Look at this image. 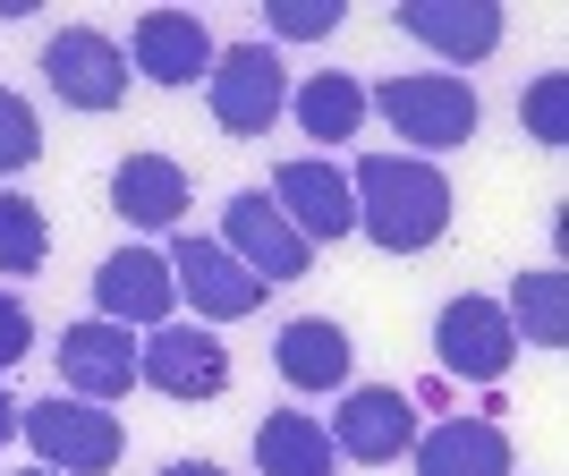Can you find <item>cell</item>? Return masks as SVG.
<instances>
[{"instance_id": "cell-1", "label": "cell", "mask_w": 569, "mask_h": 476, "mask_svg": "<svg viewBox=\"0 0 569 476\" xmlns=\"http://www.w3.org/2000/svg\"><path fill=\"white\" fill-rule=\"evenodd\" d=\"M349 196H357V230L375 238V247H391V256H417V247H433V238L451 230V179L433 162L366 153Z\"/></svg>"}, {"instance_id": "cell-2", "label": "cell", "mask_w": 569, "mask_h": 476, "mask_svg": "<svg viewBox=\"0 0 569 476\" xmlns=\"http://www.w3.org/2000/svg\"><path fill=\"white\" fill-rule=\"evenodd\" d=\"M18 434L34 443V459L60 476H102L119 468V417H102L94 400H77V391H51V400L18 408Z\"/></svg>"}, {"instance_id": "cell-3", "label": "cell", "mask_w": 569, "mask_h": 476, "mask_svg": "<svg viewBox=\"0 0 569 476\" xmlns=\"http://www.w3.org/2000/svg\"><path fill=\"white\" fill-rule=\"evenodd\" d=\"M375 111L400 128V145H426V153H451L476 137V86L468 77H382Z\"/></svg>"}, {"instance_id": "cell-4", "label": "cell", "mask_w": 569, "mask_h": 476, "mask_svg": "<svg viewBox=\"0 0 569 476\" xmlns=\"http://www.w3.org/2000/svg\"><path fill=\"white\" fill-rule=\"evenodd\" d=\"M213 119L230 128V137H263L272 119H281V102H289V77H281V60H272V43H230V51H213Z\"/></svg>"}, {"instance_id": "cell-5", "label": "cell", "mask_w": 569, "mask_h": 476, "mask_svg": "<svg viewBox=\"0 0 569 476\" xmlns=\"http://www.w3.org/2000/svg\"><path fill=\"white\" fill-rule=\"evenodd\" d=\"M137 383H153L170 400H221L230 391V349L204 324H153V340L137 349Z\"/></svg>"}, {"instance_id": "cell-6", "label": "cell", "mask_w": 569, "mask_h": 476, "mask_svg": "<svg viewBox=\"0 0 569 476\" xmlns=\"http://www.w3.org/2000/svg\"><path fill=\"white\" fill-rule=\"evenodd\" d=\"M43 77L69 111H111V102L128 95V51H119L111 34H94V26H60L43 43Z\"/></svg>"}, {"instance_id": "cell-7", "label": "cell", "mask_w": 569, "mask_h": 476, "mask_svg": "<svg viewBox=\"0 0 569 476\" xmlns=\"http://www.w3.org/2000/svg\"><path fill=\"white\" fill-rule=\"evenodd\" d=\"M433 349H442V375H468V383H501L510 357H519V333L493 298H451L433 315Z\"/></svg>"}, {"instance_id": "cell-8", "label": "cell", "mask_w": 569, "mask_h": 476, "mask_svg": "<svg viewBox=\"0 0 569 476\" xmlns=\"http://www.w3.org/2000/svg\"><path fill=\"white\" fill-rule=\"evenodd\" d=\"M170 289H188L204 324H238V315L263 307V281L221 247V238H179V247H170Z\"/></svg>"}, {"instance_id": "cell-9", "label": "cell", "mask_w": 569, "mask_h": 476, "mask_svg": "<svg viewBox=\"0 0 569 476\" xmlns=\"http://www.w3.org/2000/svg\"><path fill=\"white\" fill-rule=\"evenodd\" d=\"M230 256L247 264L263 289H281V281H298V272L315 264V247L289 230V214L263 188H247V196H230Z\"/></svg>"}, {"instance_id": "cell-10", "label": "cell", "mask_w": 569, "mask_h": 476, "mask_svg": "<svg viewBox=\"0 0 569 476\" xmlns=\"http://www.w3.org/2000/svg\"><path fill=\"white\" fill-rule=\"evenodd\" d=\"M408 443H417V400H408V391L366 383V391H349V400H340V417H332V452H340V459L382 468V459H400Z\"/></svg>"}, {"instance_id": "cell-11", "label": "cell", "mask_w": 569, "mask_h": 476, "mask_svg": "<svg viewBox=\"0 0 569 476\" xmlns=\"http://www.w3.org/2000/svg\"><path fill=\"white\" fill-rule=\"evenodd\" d=\"M272 205L289 214V230L307 238V247L357 230V196H349V179H340L332 162H281L272 170Z\"/></svg>"}, {"instance_id": "cell-12", "label": "cell", "mask_w": 569, "mask_h": 476, "mask_svg": "<svg viewBox=\"0 0 569 476\" xmlns=\"http://www.w3.org/2000/svg\"><path fill=\"white\" fill-rule=\"evenodd\" d=\"M128 51H137V69L153 77V86H196V77H213V34H204L196 9H144L137 34H128Z\"/></svg>"}, {"instance_id": "cell-13", "label": "cell", "mask_w": 569, "mask_h": 476, "mask_svg": "<svg viewBox=\"0 0 569 476\" xmlns=\"http://www.w3.org/2000/svg\"><path fill=\"white\" fill-rule=\"evenodd\" d=\"M94 298H102V324H170V256H153V247H119L111 264L94 272Z\"/></svg>"}, {"instance_id": "cell-14", "label": "cell", "mask_w": 569, "mask_h": 476, "mask_svg": "<svg viewBox=\"0 0 569 476\" xmlns=\"http://www.w3.org/2000/svg\"><path fill=\"white\" fill-rule=\"evenodd\" d=\"M60 383L77 400H119L137 383V349H128V324H69L60 333Z\"/></svg>"}, {"instance_id": "cell-15", "label": "cell", "mask_w": 569, "mask_h": 476, "mask_svg": "<svg viewBox=\"0 0 569 476\" xmlns=\"http://www.w3.org/2000/svg\"><path fill=\"white\" fill-rule=\"evenodd\" d=\"M391 18H400L417 43L451 51V60H485V51L501 43V9L493 0H400Z\"/></svg>"}, {"instance_id": "cell-16", "label": "cell", "mask_w": 569, "mask_h": 476, "mask_svg": "<svg viewBox=\"0 0 569 476\" xmlns=\"http://www.w3.org/2000/svg\"><path fill=\"white\" fill-rule=\"evenodd\" d=\"M417 476H510V434L493 417H442L417 443Z\"/></svg>"}, {"instance_id": "cell-17", "label": "cell", "mask_w": 569, "mask_h": 476, "mask_svg": "<svg viewBox=\"0 0 569 476\" xmlns=\"http://www.w3.org/2000/svg\"><path fill=\"white\" fill-rule=\"evenodd\" d=\"M111 205L128 221H144V230H170V221L188 214V170L170 162V153H128L111 170Z\"/></svg>"}, {"instance_id": "cell-18", "label": "cell", "mask_w": 569, "mask_h": 476, "mask_svg": "<svg viewBox=\"0 0 569 476\" xmlns=\"http://www.w3.org/2000/svg\"><path fill=\"white\" fill-rule=\"evenodd\" d=\"M349 333H340L332 315H298V324H281V383H298V391H332V383H349Z\"/></svg>"}, {"instance_id": "cell-19", "label": "cell", "mask_w": 569, "mask_h": 476, "mask_svg": "<svg viewBox=\"0 0 569 476\" xmlns=\"http://www.w3.org/2000/svg\"><path fill=\"white\" fill-rule=\"evenodd\" d=\"M256 459L263 476H332V434L315 417H298V408H272L256 426Z\"/></svg>"}, {"instance_id": "cell-20", "label": "cell", "mask_w": 569, "mask_h": 476, "mask_svg": "<svg viewBox=\"0 0 569 476\" xmlns=\"http://www.w3.org/2000/svg\"><path fill=\"white\" fill-rule=\"evenodd\" d=\"M501 315H510V333H519V340H536V349H561V340H569V281L552 272V264H545V272H519V281H510V307H501Z\"/></svg>"}, {"instance_id": "cell-21", "label": "cell", "mask_w": 569, "mask_h": 476, "mask_svg": "<svg viewBox=\"0 0 569 476\" xmlns=\"http://www.w3.org/2000/svg\"><path fill=\"white\" fill-rule=\"evenodd\" d=\"M357 119H366V86H357V77L323 69V77H307V86H298V128H307L315 145H349Z\"/></svg>"}, {"instance_id": "cell-22", "label": "cell", "mask_w": 569, "mask_h": 476, "mask_svg": "<svg viewBox=\"0 0 569 476\" xmlns=\"http://www.w3.org/2000/svg\"><path fill=\"white\" fill-rule=\"evenodd\" d=\"M51 256V221L34 196H0V272H34Z\"/></svg>"}, {"instance_id": "cell-23", "label": "cell", "mask_w": 569, "mask_h": 476, "mask_svg": "<svg viewBox=\"0 0 569 476\" xmlns=\"http://www.w3.org/2000/svg\"><path fill=\"white\" fill-rule=\"evenodd\" d=\"M519 119H527V137H536V145H569V77L561 69L536 77L527 102H519Z\"/></svg>"}, {"instance_id": "cell-24", "label": "cell", "mask_w": 569, "mask_h": 476, "mask_svg": "<svg viewBox=\"0 0 569 476\" xmlns=\"http://www.w3.org/2000/svg\"><path fill=\"white\" fill-rule=\"evenodd\" d=\"M43 153V128H34V102L0 86V170H26Z\"/></svg>"}, {"instance_id": "cell-25", "label": "cell", "mask_w": 569, "mask_h": 476, "mask_svg": "<svg viewBox=\"0 0 569 476\" xmlns=\"http://www.w3.org/2000/svg\"><path fill=\"white\" fill-rule=\"evenodd\" d=\"M263 18H272V34L307 43V34H332V26H340V0H272Z\"/></svg>"}, {"instance_id": "cell-26", "label": "cell", "mask_w": 569, "mask_h": 476, "mask_svg": "<svg viewBox=\"0 0 569 476\" xmlns=\"http://www.w3.org/2000/svg\"><path fill=\"white\" fill-rule=\"evenodd\" d=\"M26 349H34V315H26V298H9V289H0V375H9Z\"/></svg>"}, {"instance_id": "cell-27", "label": "cell", "mask_w": 569, "mask_h": 476, "mask_svg": "<svg viewBox=\"0 0 569 476\" xmlns=\"http://www.w3.org/2000/svg\"><path fill=\"white\" fill-rule=\"evenodd\" d=\"M162 476H230V468H213V459H170Z\"/></svg>"}, {"instance_id": "cell-28", "label": "cell", "mask_w": 569, "mask_h": 476, "mask_svg": "<svg viewBox=\"0 0 569 476\" xmlns=\"http://www.w3.org/2000/svg\"><path fill=\"white\" fill-rule=\"evenodd\" d=\"M9 434H18V400H9V391H0V443H9Z\"/></svg>"}, {"instance_id": "cell-29", "label": "cell", "mask_w": 569, "mask_h": 476, "mask_svg": "<svg viewBox=\"0 0 569 476\" xmlns=\"http://www.w3.org/2000/svg\"><path fill=\"white\" fill-rule=\"evenodd\" d=\"M18 476H60V468H43V459H34V468H18Z\"/></svg>"}]
</instances>
